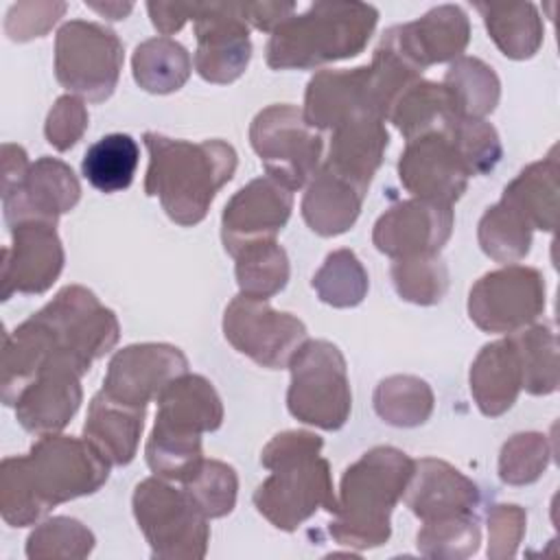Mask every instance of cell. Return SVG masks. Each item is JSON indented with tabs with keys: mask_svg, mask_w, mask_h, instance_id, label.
<instances>
[{
	"mask_svg": "<svg viewBox=\"0 0 560 560\" xmlns=\"http://www.w3.org/2000/svg\"><path fill=\"white\" fill-rule=\"evenodd\" d=\"M120 335L114 311L79 284L61 289L52 302L4 337L2 402L15 405L20 392L48 370L83 376L109 352Z\"/></svg>",
	"mask_w": 560,
	"mask_h": 560,
	"instance_id": "1",
	"label": "cell"
},
{
	"mask_svg": "<svg viewBox=\"0 0 560 560\" xmlns=\"http://www.w3.org/2000/svg\"><path fill=\"white\" fill-rule=\"evenodd\" d=\"M109 466L85 438L39 435L26 455L0 464V514L11 527L33 525L50 508L96 492Z\"/></svg>",
	"mask_w": 560,
	"mask_h": 560,
	"instance_id": "2",
	"label": "cell"
},
{
	"mask_svg": "<svg viewBox=\"0 0 560 560\" xmlns=\"http://www.w3.org/2000/svg\"><path fill=\"white\" fill-rule=\"evenodd\" d=\"M149 168L144 192L158 197L171 221L197 225L236 171V151L223 140H173L155 131L144 133Z\"/></svg>",
	"mask_w": 560,
	"mask_h": 560,
	"instance_id": "3",
	"label": "cell"
},
{
	"mask_svg": "<svg viewBox=\"0 0 560 560\" xmlns=\"http://www.w3.org/2000/svg\"><path fill=\"white\" fill-rule=\"evenodd\" d=\"M324 442L308 431L278 433L260 455L271 475L256 488V510L278 529L293 532L319 508L337 510L330 466L319 457Z\"/></svg>",
	"mask_w": 560,
	"mask_h": 560,
	"instance_id": "4",
	"label": "cell"
},
{
	"mask_svg": "<svg viewBox=\"0 0 560 560\" xmlns=\"http://www.w3.org/2000/svg\"><path fill=\"white\" fill-rule=\"evenodd\" d=\"M413 459L394 448L376 446L361 455L341 477L337 510L332 512L330 536L343 547L370 549L387 542L389 516L402 499Z\"/></svg>",
	"mask_w": 560,
	"mask_h": 560,
	"instance_id": "5",
	"label": "cell"
},
{
	"mask_svg": "<svg viewBox=\"0 0 560 560\" xmlns=\"http://www.w3.org/2000/svg\"><path fill=\"white\" fill-rule=\"evenodd\" d=\"M376 20L378 11L365 2H315L271 33L267 63L273 70H304L357 57L370 42Z\"/></svg>",
	"mask_w": 560,
	"mask_h": 560,
	"instance_id": "6",
	"label": "cell"
},
{
	"mask_svg": "<svg viewBox=\"0 0 560 560\" xmlns=\"http://www.w3.org/2000/svg\"><path fill=\"white\" fill-rule=\"evenodd\" d=\"M133 516L151 547L153 558L201 560L208 551V516L184 488L164 477H149L136 486Z\"/></svg>",
	"mask_w": 560,
	"mask_h": 560,
	"instance_id": "7",
	"label": "cell"
},
{
	"mask_svg": "<svg viewBox=\"0 0 560 560\" xmlns=\"http://www.w3.org/2000/svg\"><path fill=\"white\" fill-rule=\"evenodd\" d=\"M287 407L300 422L337 431L352 409L346 359L330 341H304L289 361Z\"/></svg>",
	"mask_w": 560,
	"mask_h": 560,
	"instance_id": "8",
	"label": "cell"
},
{
	"mask_svg": "<svg viewBox=\"0 0 560 560\" xmlns=\"http://www.w3.org/2000/svg\"><path fill=\"white\" fill-rule=\"evenodd\" d=\"M122 44L114 31L85 20L63 24L55 39L57 81L90 103H103L118 85Z\"/></svg>",
	"mask_w": 560,
	"mask_h": 560,
	"instance_id": "9",
	"label": "cell"
},
{
	"mask_svg": "<svg viewBox=\"0 0 560 560\" xmlns=\"http://www.w3.org/2000/svg\"><path fill=\"white\" fill-rule=\"evenodd\" d=\"M249 140L269 177L298 190L313 179L322 160V136L295 105H269L256 114Z\"/></svg>",
	"mask_w": 560,
	"mask_h": 560,
	"instance_id": "10",
	"label": "cell"
},
{
	"mask_svg": "<svg viewBox=\"0 0 560 560\" xmlns=\"http://www.w3.org/2000/svg\"><path fill=\"white\" fill-rule=\"evenodd\" d=\"M545 311V278L538 269L508 265L479 278L468 295V315L486 332H518Z\"/></svg>",
	"mask_w": 560,
	"mask_h": 560,
	"instance_id": "11",
	"label": "cell"
},
{
	"mask_svg": "<svg viewBox=\"0 0 560 560\" xmlns=\"http://www.w3.org/2000/svg\"><path fill=\"white\" fill-rule=\"evenodd\" d=\"M225 339L254 363L278 370L306 341V326L291 313H278L262 298L236 295L223 315Z\"/></svg>",
	"mask_w": 560,
	"mask_h": 560,
	"instance_id": "12",
	"label": "cell"
},
{
	"mask_svg": "<svg viewBox=\"0 0 560 560\" xmlns=\"http://www.w3.org/2000/svg\"><path fill=\"white\" fill-rule=\"evenodd\" d=\"M81 197V186L72 168L57 158H39L28 171L2 188L4 223L11 228L28 221L57 225L63 212H70Z\"/></svg>",
	"mask_w": 560,
	"mask_h": 560,
	"instance_id": "13",
	"label": "cell"
},
{
	"mask_svg": "<svg viewBox=\"0 0 560 560\" xmlns=\"http://www.w3.org/2000/svg\"><path fill=\"white\" fill-rule=\"evenodd\" d=\"M186 372L188 359L179 348L168 343H133L112 357L103 392L118 402L147 409L171 381Z\"/></svg>",
	"mask_w": 560,
	"mask_h": 560,
	"instance_id": "14",
	"label": "cell"
},
{
	"mask_svg": "<svg viewBox=\"0 0 560 560\" xmlns=\"http://www.w3.org/2000/svg\"><path fill=\"white\" fill-rule=\"evenodd\" d=\"M293 208V190L265 175L243 186L221 217V238L228 254L236 256L254 243L276 241Z\"/></svg>",
	"mask_w": 560,
	"mask_h": 560,
	"instance_id": "15",
	"label": "cell"
},
{
	"mask_svg": "<svg viewBox=\"0 0 560 560\" xmlns=\"http://www.w3.org/2000/svg\"><path fill=\"white\" fill-rule=\"evenodd\" d=\"M398 177L416 199L453 206L472 175L446 131H438L407 142L398 160Z\"/></svg>",
	"mask_w": 560,
	"mask_h": 560,
	"instance_id": "16",
	"label": "cell"
},
{
	"mask_svg": "<svg viewBox=\"0 0 560 560\" xmlns=\"http://www.w3.org/2000/svg\"><path fill=\"white\" fill-rule=\"evenodd\" d=\"M195 70L210 83H232L252 57L249 26L234 2H203L195 20Z\"/></svg>",
	"mask_w": 560,
	"mask_h": 560,
	"instance_id": "17",
	"label": "cell"
},
{
	"mask_svg": "<svg viewBox=\"0 0 560 560\" xmlns=\"http://www.w3.org/2000/svg\"><path fill=\"white\" fill-rule=\"evenodd\" d=\"M63 269V247L55 225L28 221L11 228V245L2 249L0 298L44 293Z\"/></svg>",
	"mask_w": 560,
	"mask_h": 560,
	"instance_id": "18",
	"label": "cell"
},
{
	"mask_svg": "<svg viewBox=\"0 0 560 560\" xmlns=\"http://www.w3.org/2000/svg\"><path fill=\"white\" fill-rule=\"evenodd\" d=\"M470 37L466 13L455 4H442L424 13L420 20L392 26L381 42L394 50L405 63L422 74L424 68L462 57Z\"/></svg>",
	"mask_w": 560,
	"mask_h": 560,
	"instance_id": "19",
	"label": "cell"
},
{
	"mask_svg": "<svg viewBox=\"0 0 560 560\" xmlns=\"http://www.w3.org/2000/svg\"><path fill=\"white\" fill-rule=\"evenodd\" d=\"M453 221L451 206L407 199L378 217L372 241L392 258L438 254L453 232Z\"/></svg>",
	"mask_w": 560,
	"mask_h": 560,
	"instance_id": "20",
	"label": "cell"
},
{
	"mask_svg": "<svg viewBox=\"0 0 560 560\" xmlns=\"http://www.w3.org/2000/svg\"><path fill=\"white\" fill-rule=\"evenodd\" d=\"M302 114L313 129H337L363 114L381 118L370 66L317 72L306 85Z\"/></svg>",
	"mask_w": 560,
	"mask_h": 560,
	"instance_id": "21",
	"label": "cell"
},
{
	"mask_svg": "<svg viewBox=\"0 0 560 560\" xmlns=\"http://www.w3.org/2000/svg\"><path fill=\"white\" fill-rule=\"evenodd\" d=\"M402 499L422 523H431L475 514L479 488L451 464L424 457L413 464Z\"/></svg>",
	"mask_w": 560,
	"mask_h": 560,
	"instance_id": "22",
	"label": "cell"
},
{
	"mask_svg": "<svg viewBox=\"0 0 560 560\" xmlns=\"http://www.w3.org/2000/svg\"><path fill=\"white\" fill-rule=\"evenodd\" d=\"M223 420V405L212 383L199 374H182L158 396L153 429L173 435L201 438L217 431Z\"/></svg>",
	"mask_w": 560,
	"mask_h": 560,
	"instance_id": "23",
	"label": "cell"
},
{
	"mask_svg": "<svg viewBox=\"0 0 560 560\" xmlns=\"http://www.w3.org/2000/svg\"><path fill=\"white\" fill-rule=\"evenodd\" d=\"M389 136L381 118L357 116L332 129L330 149L324 166L368 192L376 168L383 162Z\"/></svg>",
	"mask_w": 560,
	"mask_h": 560,
	"instance_id": "24",
	"label": "cell"
},
{
	"mask_svg": "<svg viewBox=\"0 0 560 560\" xmlns=\"http://www.w3.org/2000/svg\"><path fill=\"white\" fill-rule=\"evenodd\" d=\"M81 376L63 370H48L28 383L15 400V418L28 431L48 435L61 431L77 413L83 392Z\"/></svg>",
	"mask_w": 560,
	"mask_h": 560,
	"instance_id": "25",
	"label": "cell"
},
{
	"mask_svg": "<svg viewBox=\"0 0 560 560\" xmlns=\"http://www.w3.org/2000/svg\"><path fill=\"white\" fill-rule=\"evenodd\" d=\"M523 389V368L512 337L481 348L470 368V392L483 416L505 413Z\"/></svg>",
	"mask_w": 560,
	"mask_h": 560,
	"instance_id": "26",
	"label": "cell"
},
{
	"mask_svg": "<svg viewBox=\"0 0 560 560\" xmlns=\"http://www.w3.org/2000/svg\"><path fill=\"white\" fill-rule=\"evenodd\" d=\"M142 427L144 409L118 402L101 389L90 402L83 438L112 466H127L136 457Z\"/></svg>",
	"mask_w": 560,
	"mask_h": 560,
	"instance_id": "27",
	"label": "cell"
},
{
	"mask_svg": "<svg viewBox=\"0 0 560 560\" xmlns=\"http://www.w3.org/2000/svg\"><path fill=\"white\" fill-rule=\"evenodd\" d=\"M363 199V190L322 164L306 186L302 217L313 232L322 236H337L354 225Z\"/></svg>",
	"mask_w": 560,
	"mask_h": 560,
	"instance_id": "28",
	"label": "cell"
},
{
	"mask_svg": "<svg viewBox=\"0 0 560 560\" xmlns=\"http://www.w3.org/2000/svg\"><path fill=\"white\" fill-rule=\"evenodd\" d=\"M560 166L556 149L540 160L523 168L503 190L501 201L518 212L532 230L553 232L558 219V184Z\"/></svg>",
	"mask_w": 560,
	"mask_h": 560,
	"instance_id": "29",
	"label": "cell"
},
{
	"mask_svg": "<svg viewBox=\"0 0 560 560\" xmlns=\"http://www.w3.org/2000/svg\"><path fill=\"white\" fill-rule=\"evenodd\" d=\"M457 118L446 88L418 79L394 103L389 118L405 140L444 131Z\"/></svg>",
	"mask_w": 560,
	"mask_h": 560,
	"instance_id": "30",
	"label": "cell"
},
{
	"mask_svg": "<svg viewBox=\"0 0 560 560\" xmlns=\"http://www.w3.org/2000/svg\"><path fill=\"white\" fill-rule=\"evenodd\" d=\"M499 50L510 59H527L542 44V22L532 2L475 4Z\"/></svg>",
	"mask_w": 560,
	"mask_h": 560,
	"instance_id": "31",
	"label": "cell"
},
{
	"mask_svg": "<svg viewBox=\"0 0 560 560\" xmlns=\"http://www.w3.org/2000/svg\"><path fill=\"white\" fill-rule=\"evenodd\" d=\"M133 79L153 94H168L179 90L190 77L188 50L171 37H153L142 42L133 52Z\"/></svg>",
	"mask_w": 560,
	"mask_h": 560,
	"instance_id": "32",
	"label": "cell"
},
{
	"mask_svg": "<svg viewBox=\"0 0 560 560\" xmlns=\"http://www.w3.org/2000/svg\"><path fill=\"white\" fill-rule=\"evenodd\" d=\"M457 118H479L492 114L499 103V79L490 66L477 57H457L444 74Z\"/></svg>",
	"mask_w": 560,
	"mask_h": 560,
	"instance_id": "33",
	"label": "cell"
},
{
	"mask_svg": "<svg viewBox=\"0 0 560 560\" xmlns=\"http://www.w3.org/2000/svg\"><path fill=\"white\" fill-rule=\"evenodd\" d=\"M140 162L138 142L129 133H107L83 155L81 173L101 192H120L131 186Z\"/></svg>",
	"mask_w": 560,
	"mask_h": 560,
	"instance_id": "34",
	"label": "cell"
},
{
	"mask_svg": "<svg viewBox=\"0 0 560 560\" xmlns=\"http://www.w3.org/2000/svg\"><path fill=\"white\" fill-rule=\"evenodd\" d=\"M234 258L236 282L243 295L267 300L284 289L289 280V258L276 241L254 243Z\"/></svg>",
	"mask_w": 560,
	"mask_h": 560,
	"instance_id": "35",
	"label": "cell"
},
{
	"mask_svg": "<svg viewBox=\"0 0 560 560\" xmlns=\"http://www.w3.org/2000/svg\"><path fill=\"white\" fill-rule=\"evenodd\" d=\"M516 343L521 368H523V389L534 396H545L558 389V343L549 326H532L510 335Z\"/></svg>",
	"mask_w": 560,
	"mask_h": 560,
	"instance_id": "36",
	"label": "cell"
},
{
	"mask_svg": "<svg viewBox=\"0 0 560 560\" xmlns=\"http://www.w3.org/2000/svg\"><path fill=\"white\" fill-rule=\"evenodd\" d=\"M376 413L394 427H418L433 409L431 387L416 376H389L374 392Z\"/></svg>",
	"mask_w": 560,
	"mask_h": 560,
	"instance_id": "37",
	"label": "cell"
},
{
	"mask_svg": "<svg viewBox=\"0 0 560 560\" xmlns=\"http://www.w3.org/2000/svg\"><path fill=\"white\" fill-rule=\"evenodd\" d=\"M477 236L483 254L505 265L525 258L532 245V228L503 201L486 210Z\"/></svg>",
	"mask_w": 560,
	"mask_h": 560,
	"instance_id": "38",
	"label": "cell"
},
{
	"mask_svg": "<svg viewBox=\"0 0 560 560\" xmlns=\"http://www.w3.org/2000/svg\"><path fill=\"white\" fill-rule=\"evenodd\" d=\"M313 289L330 306H357L368 293V273L350 249H337L326 256L322 269L313 276Z\"/></svg>",
	"mask_w": 560,
	"mask_h": 560,
	"instance_id": "39",
	"label": "cell"
},
{
	"mask_svg": "<svg viewBox=\"0 0 560 560\" xmlns=\"http://www.w3.org/2000/svg\"><path fill=\"white\" fill-rule=\"evenodd\" d=\"M392 280L398 295L413 304H435L448 287V271L438 254L396 258Z\"/></svg>",
	"mask_w": 560,
	"mask_h": 560,
	"instance_id": "40",
	"label": "cell"
},
{
	"mask_svg": "<svg viewBox=\"0 0 560 560\" xmlns=\"http://www.w3.org/2000/svg\"><path fill=\"white\" fill-rule=\"evenodd\" d=\"M94 549L92 532L77 518L55 516L39 523L26 540L31 560L44 558H85Z\"/></svg>",
	"mask_w": 560,
	"mask_h": 560,
	"instance_id": "41",
	"label": "cell"
},
{
	"mask_svg": "<svg viewBox=\"0 0 560 560\" xmlns=\"http://www.w3.org/2000/svg\"><path fill=\"white\" fill-rule=\"evenodd\" d=\"M182 488L208 518H219L234 510L238 481L232 466L219 459H203L199 468L182 481Z\"/></svg>",
	"mask_w": 560,
	"mask_h": 560,
	"instance_id": "42",
	"label": "cell"
},
{
	"mask_svg": "<svg viewBox=\"0 0 560 560\" xmlns=\"http://www.w3.org/2000/svg\"><path fill=\"white\" fill-rule=\"evenodd\" d=\"M477 514L424 523L418 532V549L427 558H466L479 547Z\"/></svg>",
	"mask_w": 560,
	"mask_h": 560,
	"instance_id": "43",
	"label": "cell"
},
{
	"mask_svg": "<svg viewBox=\"0 0 560 560\" xmlns=\"http://www.w3.org/2000/svg\"><path fill=\"white\" fill-rule=\"evenodd\" d=\"M444 131L470 175H486L501 160V142L490 122L479 118H455Z\"/></svg>",
	"mask_w": 560,
	"mask_h": 560,
	"instance_id": "44",
	"label": "cell"
},
{
	"mask_svg": "<svg viewBox=\"0 0 560 560\" xmlns=\"http://www.w3.org/2000/svg\"><path fill=\"white\" fill-rule=\"evenodd\" d=\"M551 457L547 438L540 433L512 435L499 457V477L510 486H525L536 481Z\"/></svg>",
	"mask_w": 560,
	"mask_h": 560,
	"instance_id": "45",
	"label": "cell"
},
{
	"mask_svg": "<svg viewBox=\"0 0 560 560\" xmlns=\"http://www.w3.org/2000/svg\"><path fill=\"white\" fill-rule=\"evenodd\" d=\"M85 127H88V109L83 101L68 94L57 98V103L52 105L46 118L44 131H46V140L57 151H68L83 136Z\"/></svg>",
	"mask_w": 560,
	"mask_h": 560,
	"instance_id": "46",
	"label": "cell"
},
{
	"mask_svg": "<svg viewBox=\"0 0 560 560\" xmlns=\"http://www.w3.org/2000/svg\"><path fill=\"white\" fill-rule=\"evenodd\" d=\"M66 11L63 2H26L13 4L7 13L4 31L13 42H26L33 37H42L48 28L59 20Z\"/></svg>",
	"mask_w": 560,
	"mask_h": 560,
	"instance_id": "47",
	"label": "cell"
},
{
	"mask_svg": "<svg viewBox=\"0 0 560 560\" xmlns=\"http://www.w3.org/2000/svg\"><path fill=\"white\" fill-rule=\"evenodd\" d=\"M488 556L512 558L525 532V512L518 505H494L488 514Z\"/></svg>",
	"mask_w": 560,
	"mask_h": 560,
	"instance_id": "48",
	"label": "cell"
},
{
	"mask_svg": "<svg viewBox=\"0 0 560 560\" xmlns=\"http://www.w3.org/2000/svg\"><path fill=\"white\" fill-rule=\"evenodd\" d=\"M203 2H192V4H182V2H149V15L153 26L168 37L171 33L179 31L186 20H197Z\"/></svg>",
	"mask_w": 560,
	"mask_h": 560,
	"instance_id": "49",
	"label": "cell"
},
{
	"mask_svg": "<svg viewBox=\"0 0 560 560\" xmlns=\"http://www.w3.org/2000/svg\"><path fill=\"white\" fill-rule=\"evenodd\" d=\"M241 18L258 31L273 33L284 20L291 18L293 2H243L238 4Z\"/></svg>",
	"mask_w": 560,
	"mask_h": 560,
	"instance_id": "50",
	"label": "cell"
},
{
	"mask_svg": "<svg viewBox=\"0 0 560 560\" xmlns=\"http://www.w3.org/2000/svg\"><path fill=\"white\" fill-rule=\"evenodd\" d=\"M85 7H90V9H94V11H98V13H103L105 18H109V20H122L125 15H129L131 13V9H133V4L131 2H105V4H94V2H85Z\"/></svg>",
	"mask_w": 560,
	"mask_h": 560,
	"instance_id": "51",
	"label": "cell"
}]
</instances>
